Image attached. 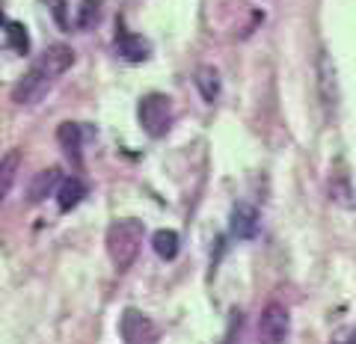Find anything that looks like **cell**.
Returning <instances> with one entry per match:
<instances>
[{
  "instance_id": "10",
  "label": "cell",
  "mask_w": 356,
  "mask_h": 344,
  "mask_svg": "<svg viewBox=\"0 0 356 344\" xmlns=\"http://www.w3.org/2000/svg\"><path fill=\"white\" fill-rule=\"evenodd\" d=\"M57 140L65 149V154H69L74 163H81V128H77L74 122H63L60 131H57Z\"/></svg>"
},
{
  "instance_id": "5",
  "label": "cell",
  "mask_w": 356,
  "mask_h": 344,
  "mask_svg": "<svg viewBox=\"0 0 356 344\" xmlns=\"http://www.w3.org/2000/svg\"><path fill=\"white\" fill-rule=\"evenodd\" d=\"M119 336L122 344H158V327L140 309H125L119 318Z\"/></svg>"
},
{
  "instance_id": "3",
  "label": "cell",
  "mask_w": 356,
  "mask_h": 344,
  "mask_svg": "<svg viewBox=\"0 0 356 344\" xmlns=\"http://www.w3.org/2000/svg\"><path fill=\"white\" fill-rule=\"evenodd\" d=\"M137 119L149 137H163L172 125V101L163 92H149L140 98Z\"/></svg>"
},
{
  "instance_id": "2",
  "label": "cell",
  "mask_w": 356,
  "mask_h": 344,
  "mask_svg": "<svg viewBox=\"0 0 356 344\" xmlns=\"http://www.w3.org/2000/svg\"><path fill=\"white\" fill-rule=\"evenodd\" d=\"M143 238H146V226L134 217L116 220V223L107 229V255L116 270H128L131 264L137 261Z\"/></svg>"
},
{
  "instance_id": "16",
  "label": "cell",
  "mask_w": 356,
  "mask_h": 344,
  "mask_svg": "<svg viewBox=\"0 0 356 344\" xmlns=\"http://www.w3.org/2000/svg\"><path fill=\"white\" fill-rule=\"evenodd\" d=\"M241 320H243L241 312H235V318H232V324H229V329H226V341H222V344H238V341H241V338H238V336H241Z\"/></svg>"
},
{
  "instance_id": "6",
  "label": "cell",
  "mask_w": 356,
  "mask_h": 344,
  "mask_svg": "<svg viewBox=\"0 0 356 344\" xmlns=\"http://www.w3.org/2000/svg\"><path fill=\"white\" fill-rule=\"evenodd\" d=\"M229 229L235 238H255V231H259V211L252 205H235L232 208V220H229Z\"/></svg>"
},
{
  "instance_id": "13",
  "label": "cell",
  "mask_w": 356,
  "mask_h": 344,
  "mask_svg": "<svg viewBox=\"0 0 356 344\" xmlns=\"http://www.w3.org/2000/svg\"><path fill=\"white\" fill-rule=\"evenodd\" d=\"M196 86L202 90L205 101H214V98L220 95V77L214 69H208V65H202V69L196 72Z\"/></svg>"
},
{
  "instance_id": "1",
  "label": "cell",
  "mask_w": 356,
  "mask_h": 344,
  "mask_svg": "<svg viewBox=\"0 0 356 344\" xmlns=\"http://www.w3.org/2000/svg\"><path fill=\"white\" fill-rule=\"evenodd\" d=\"M72 63H74V51H72V48H65V45L48 48L36 63L30 65V72L15 83L13 101H18V104H33V101H39V98L54 86V81L72 69Z\"/></svg>"
},
{
  "instance_id": "12",
  "label": "cell",
  "mask_w": 356,
  "mask_h": 344,
  "mask_svg": "<svg viewBox=\"0 0 356 344\" xmlns=\"http://www.w3.org/2000/svg\"><path fill=\"white\" fill-rule=\"evenodd\" d=\"M57 181H60V170H42L36 175V181H33V187H30V199H33V202L44 199L54 190V184H57Z\"/></svg>"
},
{
  "instance_id": "15",
  "label": "cell",
  "mask_w": 356,
  "mask_h": 344,
  "mask_svg": "<svg viewBox=\"0 0 356 344\" xmlns=\"http://www.w3.org/2000/svg\"><path fill=\"white\" fill-rule=\"evenodd\" d=\"M15 163H18V151H9L3 158V187H0V193H9L13 190V181H15Z\"/></svg>"
},
{
  "instance_id": "14",
  "label": "cell",
  "mask_w": 356,
  "mask_h": 344,
  "mask_svg": "<svg viewBox=\"0 0 356 344\" xmlns=\"http://www.w3.org/2000/svg\"><path fill=\"white\" fill-rule=\"evenodd\" d=\"M102 18V0H83L81 6H77V27H92L95 21Z\"/></svg>"
},
{
  "instance_id": "4",
  "label": "cell",
  "mask_w": 356,
  "mask_h": 344,
  "mask_svg": "<svg viewBox=\"0 0 356 344\" xmlns=\"http://www.w3.org/2000/svg\"><path fill=\"white\" fill-rule=\"evenodd\" d=\"M291 336V315L282 303H267L255 329V344H285Z\"/></svg>"
},
{
  "instance_id": "7",
  "label": "cell",
  "mask_w": 356,
  "mask_h": 344,
  "mask_svg": "<svg viewBox=\"0 0 356 344\" xmlns=\"http://www.w3.org/2000/svg\"><path fill=\"white\" fill-rule=\"evenodd\" d=\"M116 51L125 60H131V63H143V60L149 57V42H143L140 36H134V33H128V30H119Z\"/></svg>"
},
{
  "instance_id": "9",
  "label": "cell",
  "mask_w": 356,
  "mask_h": 344,
  "mask_svg": "<svg viewBox=\"0 0 356 344\" xmlns=\"http://www.w3.org/2000/svg\"><path fill=\"white\" fill-rule=\"evenodd\" d=\"M152 249L158 259L172 261L178 255V249H181V243H178V235L172 229H161V231H154V238H152Z\"/></svg>"
},
{
  "instance_id": "11",
  "label": "cell",
  "mask_w": 356,
  "mask_h": 344,
  "mask_svg": "<svg viewBox=\"0 0 356 344\" xmlns=\"http://www.w3.org/2000/svg\"><path fill=\"white\" fill-rule=\"evenodd\" d=\"M6 48L15 54H27L30 51V36L27 27L18 24V21H6Z\"/></svg>"
},
{
  "instance_id": "8",
  "label": "cell",
  "mask_w": 356,
  "mask_h": 344,
  "mask_svg": "<svg viewBox=\"0 0 356 344\" xmlns=\"http://www.w3.org/2000/svg\"><path fill=\"white\" fill-rule=\"evenodd\" d=\"M83 193H86V187H83L81 179H74V175H72V179H63L60 190H57V205H60V211H72L74 205H81Z\"/></svg>"
}]
</instances>
